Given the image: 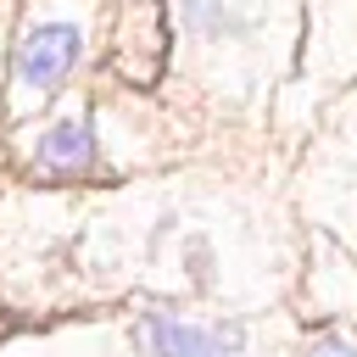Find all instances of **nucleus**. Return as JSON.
Segmentation results:
<instances>
[{"mask_svg":"<svg viewBox=\"0 0 357 357\" xmlns=\"http://www.w3.org/2000/svg\"><path fill=\"white\" fill-rule=\"evenodd\" d=\"M33 162H39L45 173H56V178H78V173H89V162H95V128L78 123V117L56 123V128L39 139Z\"/></svg>","mask_w":357,"mask_h":357,"instance_id":"2","label":"nucleus"},{"mask_svg":"<svg viewBox=\"0 0 357 357\" xmlns=\"http://www.w3.org/2000/svg\"><path fill=\"white\" fill-rule=\"evenodd\" d=\"M184 17H190L195 28H206V33L229 28V11H223V0H184Z\"/></svg>","mask_w":357,"mask_h":357,"instance_id":"4","label":"nucleus"},{"mask_svg":"<svg viewBox=\"0 0 357 357\" xmlns=\"http://www.w3.org/2000/svg\"><path fill=\"white\" fill-rule=\"evenodd\" d=\"M78 50H84V33H78L73 22H45V28H33V33L22 39V50H17V78H22L28 89H56V84L73 73Z\"/></svg>","mask_w":357,"mask_h":357,"instance_id":"1","label":"nucleus"},{"mask_svg":"<svg viewBox=\"0 0 357 357\" xmlns=\"http://www.w3.org/2000/svg\"><path fill=\"white\" fill-rule=\"evenodd\" d=\"M307 357H357V346H346V340H312Z\"/></svg>","mask_w":357,"mask_h":357,"instance_id":"5","label":"nucleus"},{"mask_svg":"<svg viewBox=\"0 0 357 357\" xmlns=\"http://www.w3.org/2000/svg\"><path fill=\"white\" fill-rule=\"evenodd\" d=\"M151 346H156V357H223V351L234 346V335L195 329V324H184V318L151 312Z\"/></svg>","mask_w":357,"mask_h":357,"instance_id":"3","label":"nucleus"}]
</instances>
